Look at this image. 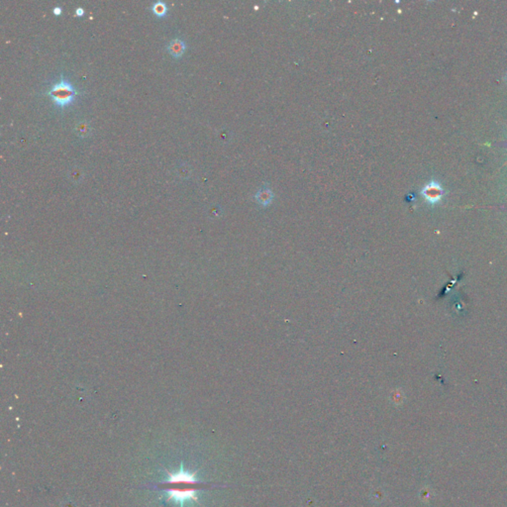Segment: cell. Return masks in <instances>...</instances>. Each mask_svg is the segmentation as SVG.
Wrapping results in <instances>:
<instances>
[{"label": "cell", "instance_id": "obj_3", "mask_svg": "<svg viewBox=\"0 0 507 507\" xmlns=\"http://www.w3.org/2000/svg\"><path fill=\"white\" fill-rule=\"evenodd\" d=\"M421 194L430 204H436L444 195V188L439 182L432 180L422 188Z\"/></svg>", "mask_w": 507, "mask_h": 507}, {"label": "cell", "instance_id": "obj_10", "mask_svg": "<svg viewBox=\"0 0 507 507\" xmlns=\"http://www.w3.org/2000/svg\"><path fill=\"white\" fill-rule=\"evenodd\" d=\"M53 12H54V14H56V15H61V14H62V12H63V8H62L61 6H55V7L53 8Z\"/></svg>", "mask_w": 507, "mask_h": 507}, {"label": "cell", "instance_id": "obj_6", "mask_svg": "<svg viewBox=\"0 0 507 507\" xmlns=\"http://www.w3.org/2000/svg\"><path fill=\"white\" fill-rule=\"evenodd\" d=\"M68 177H69V179L72 182L79 183L83 179V177H84V173H83L81 168H79V167H73L68 172Z\"/></svg>", "mask_w": 507, "mask_h": 507}, {"label": "cell", "instance_id": "obj_2", "mask_svg": "<svg viewBox=\"0 0 507 507\" xmlns=\"http://www.w3.org/2000/svg\"><path fill=\"white\" fill-rule=\"evenodd\" d=\"M48 95L52 98V100L57 105L61 107H66L75 100L76 90L68 79L62 76L59 82L55 83L50 88V90L48 91Z\"/></svg>", "mask_w": 507, "mask_h": 507}, {"label": "cell", "instance_id": "obj_7", "mask_svg": "<svg viewBox=\"0 0 507 507\" xmlns=\"http://www.w3.org/2000/svg\"><path fill=\"white\" fill-rule=\"evenodd\" d=\"M257 199H258V201L260 202L261 204L267 205L272 201L273 194H272L271 190H269V189H266V188L265 189H261L258 192V194H257Z\"/></svg>", "mask_w": 507, "mask_h": 507}, {"label": "cell", "instance_id": "obj_5", "mask_svg": "<svg viewBox=\"0 0 507 507\" xmlns=\"http://www.w3.org/2000/svg\"><path fill=\"white\" fill-rule=\"evenodd\" d=\"M75 133L80 137L85 138L91 133V126L87 120H80L75 126Z\"/></svg>", "mask_w": 507, "mask_h": 507}, {"label": "cell", "instance_id": "obj_9", "mask_svg": "<svg viewBox=\"0 0 507 507\" xmlns=\"http://www.w3.org/2000/svg\"><path fill=\"white\" fill-rule=\"evenodd\" d=\"M186 168H187V167H186V166H184V165H182V166L178 167V169H177V175H178L179 177H183V178H184V177H188V176H189V172H186Z\"/></svg>", "mask_w": 507, "mask_h": 507}, {"label": "cell", "instance_id": "obj_11", "mask_svg": "<svg viewBox=\"0 0 507 507\" xmlns=\"http://www.w3.org/2000/svg\"><path fill=\"white\" fill-rule=\"evenodd\" d=\"M83 14H84V10H83V8H82V7H77V8L76 9V16L81 17Z\"/></svg>", "mask_w": 507, "mask_h": 507}, {"label": "cell", "instance_id": "obj_8", "mask_svg": "<svg viewBox=\"0 0 507 507\" xmlns=\"http://www.w3.org/2000/svg\"><path fill=\"white\" fill-rule=\"evenodd\" d=\"M152 11H153L158 17H163L168 12V5L164 1H156L152 5Z\"/></svg>", "mask_w": 507, "mask_h": 507}, {"label": "cell", "instance_id": "obj_12", "mask_svg": "<svg viewBox=\"0 0 507 507\" xmlns=\"http://www.w3.org/2000/svg\"><path fill=\"white\" fill-rule=\"evenodd\" d=\"M505 81H506V83H507V75H506V76H505Z\"/></svg>", "mask_w": 507, "mask_h": 507}, {"label": "cell", "instance_id": "obj_4", "mask_svg": "<svg viewBox=\"0 0 507 507\" xmlns=\"http://www.w3.org/2000/svg\"><path fill=\"white\" fill-rule=\"evenodd\" d=\"M169 53L175 58H180L186 50L185 42L180 38H175L167 46Z\"/></svg>", "mask_w": 507, "mask_h": 507}, {"label": "cell", "instance_id": "obj_1", "mask_svg": "<svg viewBox=\"0 0 507 507\" xmlns=\"http://www.w3.org/2000/svg\"><path fill=\"white\" fill-rule=\"evenodd\" d=\"M169 479L160 482V486L167 493L168 501H176L183 507L186 501L198 502L197 491L203 482L196 479V473H189L184 470L181 464L177 473L172 474L167 471Z\"/></svg>", "mask_w": 507, "mask_h": 507}]
</instances>
